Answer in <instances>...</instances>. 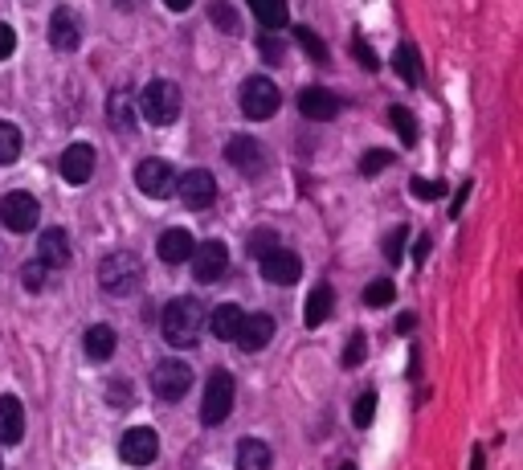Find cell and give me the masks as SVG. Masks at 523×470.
I'll list each match as a JSON object with an SVG mask.
<instances>
[{"mask_svg":"<svg viewBox=\"0 0 523 470\" xmlns=\"http://www.w3.org/2000/svg\"><path fill=\"white\" fill-rule=\"evenodd\" d=\"M392 66H397V74L405 78L409 86H417V83H421V58H417V50H413V45H400V50L392 54Z\"/></svg>","mask_w":523,"mask_h":470,"instance_id":"obj_27","label":"cell"},{"mask_svg":"<svg viewBox=\"0 0 523 470\" xmlns=\"http://www.w3.org/2000/svg\"><path fill=\"white\" fill-rule=\"evenodd\" d=\"M37 262L45 266V270H62L65 262H70V238H65V230H45L37 238Z\"/></svg>","mask_w":523,"mask_h":470,"instance_id":"obj_17","label":"cell"},{"mask_svg":"<svg viewBox=\"0 0 523 470\" xmlns=\"http://www.w3.org/2000/svg\"><path fill=\"white\" fill-rule=\"evenodd\" d=\"M270 462H274V454L266 442H258V437L237 442V470H270Z\"/></svg>","mask_w":523,"mask_h":470,"instance_id":"obj_22","label":"cell"},{"mask_svg":"<svg viewBox=\"0 0 523 470\" xmlns=\"http://www.w3.org/2000/svg\"><path fill=\"white\" fill-rule=\"evenodd\" d=\"M21 282L29 295H37V290H45V266L41 262H25L21 266Z\"/></svg>","mask_w":523,"mask_h":470,"instance_id":"obj_35","label":"cell"},{"mask_svg":"<svg viewBox=\"0 0 523 470\" xmlns=\"http://www.w3.org/2000/svg\"><path fill=\"white\" fill-rule=\"evenodd\" d=\"M78 17H74L70 9H57L54 17H49V45L54 50H62V54H70V50H78Z\"/></svg>","mask_w":523,"mask_h":470,"instance_id":"obj_18","label":"cell"},{"mask_svg":"<svg viewBox=\"0 0 523 470\" xmlns=\"http://www.w3.org/2000/svg\"><path fill=\"white\" fill-rule=\"evenodd\" d=\"M143 119L155 127H168L180 119V86L168 83V78H155V83L143 86Z\"/></svg>","mask_w":523,"mask_h":470,"instance_id":"obj_3","label":"cell"},{"mask_svg":"<svg viewBox=\"0 0 523 470\" xmlns=\"http://www.w3.org/2000/svg\"><path fill=\"white\" fill-rule=\"evenodd\" d=\"M13 50H16V34L8 25H0V62L13 58Z\"/></svg>","mask_w":523,"mask_h":470,"instance_id":"obj_40","label":"cell"},{"mask_svg":"<svg viewBox=\"0 0 523 470\" xmlns=\"http://www.w3.org/2000/svg\"><path fill=\"white\" fill-rule=\"evenodd\" d=\"M37 217H41V205L33 192H8V197L0 201V221L13 233H29L33 225H37Z\"/></svg>","mask_w":523,"mask_h":470,"instance_id":"obj_9","label":"cell"},{"mask_svg":"<svg viewBox=\"0 0 523 470\" xmlns=\"http://www.w3.org/2000/svg\"><path fill=\"white\" fill-rule=\"evenodd\" d=\"M16 156H21V132L13 123H0V168L16 164Z\"/></svg>","mask_w":523,"mask_h":470,"instance_id":"obj_28","label":"cell"},{"mask_svg":"<svg viewBox=\"0 0 523 470\" xmlns=\"http://www.w3.org/2000/svg\"><path fill=\"white\" fill-rule=\"evenodd\" d=\"M429 250H433V241L421 233V238L413 241V258H417V262H425V258H429Z\"/></svg>","mask_w":523,"mask_h":470,"instance_id":"obj_42","label":"cell"},{"mask_svg":"<svg viewBox=\"0 0 523 470\" xmlns=\"http://www.w3.org/2000/svg\"><path fill=\"white\" fill-rule=\"evenodd\" d=\"M155 454H160V437H155V429L135 426V429H127V434L119 437V458L127 462V466H147V462H155Z\"/></svg>","mask_w":523,"mask_h":470,"instance_id":"obj_11","label":"cell"},{"mask_svg":"<svg viewBox=\"0 0 523 470\" xmlns=\"http://www.w3.org/2000/svg\"><path fill=\"white\" fill-rule=\"evenodd\" d=\"M135 184H139L143 197L168 201L172 192H176V172H172L168 160H143V164L135 168Z\"/></svg>","mask_w":523,"mask_h":470,"instance_id":"obj_7","label":"cell"},{"mask_svg":"<svg viewBox=\"0 0 523 470\" xmlns=\"http://www.w3.org/2000/svg\"><path fill=\"white\" fill-rule=\"evenodd\" d=\"M258 54L270 62V66H278V62H282V54H286V45L278 42V37H270V34H258Z\"/></svg>","mask_w":523,"mask_h":470,"instance_id":"obj_37","label":"cell"},{"mask_svg":"<svg viewBox=\"0 0 523 470\" xmlns=\"http://www.w3.org/2000/svg\"><path fill=\"white\" fill-rule=\"evenodd\" d=\"M278 103H282V94H278V86L270 83V78H262V74L245 78V86H242V111L250 119H270L278 111Z\"/></svg>","mask_w":523,"mask_h":470,"instance_id":"obj_6","label":"cell"},{"mask_svg":"<svg viewBox=\"0 0 523 470\" xmlns=\"http://www.w3.org/2000/svg\"><path fill=\"white\" fill-rule=\"evenodd\" d=\"M201 323H204L201 303L188 299V295L172 299V303L163 307V315H160V331H163V339H168L172 348H192L196 336H201Z\"/></svg>","mask_w":523,"mask_h":470,"instance_id":"obj_1","label":"cell"},{"mask_svg":"<svg viewBox=\"0 0 523 470\" xmlns=\"http://www.w3.org/2000/svg\"><path fill=\"white\" fill-rule=\"evenodd\" d=\"M245 5L253 9V17L262 21L266 34H274V29L286 25V0H245Z\"/></svg>","mask_w":523,"mask_h":470,"instance_id":"obj_25","label":"cell"},{"mask_svg":"<svg viewBox=\"0 0 523 470\" xmlns=\"http://www.w3.org/2000/svg\"><path fill=\"white\" fill-rule=\"evenodd\" d=\"M90 172H94V148H90V143H70V148L62 152L65 184H86Z\"/></svg>","mask_w":523,"mask_h":470,"instance_id":"obj_15","label":"cell"},{"mask_svg":"<svg viewBox=\"0 0 523 470\" xmlns=\"http://www.w3.org/2000/svg\"><path fill=\"white\" fill-rule=\"evenodd\" d=\"M294 42H299L302 50H307V58H311V62H327V45L319 42V37L311 34V29H302V25H299V29H294Z\"/></svg>","mask_w":523,"mask_h":470,"instance_id":"obj_32","label":"cell"},{"mask_svg":"<svg viewBox=\"0 0 523 470\" xmlns=\"http://www.w3.org/2000/svg\"><path fill=\"white\" fill-rule=\"evenodd\" d=\"M176 192L188 209H209L217 201V181H212L209 168H192V172L176 176Z\"/></svg>","mask_w":523,"mask_h":470,"instance_id":"obj_10","label":"cell"},{"mask_svg":"<svg viewBox=\"0 0 523 470\" xmlns=\"http://www.w3.org/2000/svg\"><path fill=\"white\" fill-rule=\"evenodd\" d=\"M188 262H192V279L209 287V282H217L221 274L229 270V250L221 246V241H204V246L192 250V258H188Z\"/></svg>","mask_w":523,"mask_h":470,"instance_id":"obj_12","label":"cell"},{"mask_svg":"<svg viewBox=\"0 0 523 470\" xmlns=\"http://www.w3.org/2000/svg\"><path fill=\"white\" fill-rule=\"evenodd\" d=\"M335 307V290L331 287H315L307 295V307H302V319H307V328H323V319L331 315Z\"/></svg>","mask_w":523,"mask_h":470,"instance_id":"obj_23","label":"cell"},{"mask_svg":"<svg viewBox=\"0 0 523 470\" xmlns=\"http://www.w3.org/2000/svg\"><path fill=\"white\" fill-rule=\"evenodd\" d=\"M258 270H262V279L274 282V287H291V282H299V274H302V258L294 254V250L274 246L258 258Z\"/></svg>","mask_w":523,"mask_h":470,"instance_id":"obj_8","label":"cell"},{"mask_svg":"<svg viewBox=\"0 0 523 470\" xmlns=\"http://www.w3.org/2000/svg\"><path fill=\"white\" fill-rule=\"evenodd\" d=\"M209 17H212V25L221 29V34H237V13H233V5H225V0H212L209 5Z\"/></svg>","mask_w":523,"mask_h":470,"instance_id":"obj_29","label":"cell"},{"mask_svg":"<svg viewBox=\"0 0 523 470\" xmlns=\"http://www.w3.org/2000/svg\"><path fill=\"white\" fill-rule=\"evenodd\" d=\"M86 356L90 360H111V352H114V331L106 328V323H94V328H86Z\"/></svg>","mask_w":523,"mask_h":470,"instance_id":"obj_26","label":"cell"},{"mask_svg":"<svg viewBox=\"0 0 523 470\" xmlns=\"http://www.w3.org/2000/svg\"><path fill=\"white\" fill-rule=\"evenodd\" d=\"M25 437V409L16 397H0V442H21Z\"/></svg>","mask_w":523,"mask_h":470,"instance_id":"obj_20","label":"cell"},{"mask_svg":"<svg viewBox=\"0 0 523 470\" xmlns=\"http://www.w3.org/2000/svg\"><path fill=\"white\" fill-rule=\"evenodd\" d=\"M392 164V152H384V148H372L364 160H360V172L364 176H376V172H384V168Z\"/></svg>","mask_w":523,"mask_h":470,"instance_id":"obj_36","label":"cell"},{"mask_svg":"<svg viewBox=\"0 0 523 470\" xmlns=\"http://www.w3.org/2000/svg\"><path fill=\"white\" fill-rule=\"evenodd\" d=\"M356 62H364V66H368V70H376V66H380V62H376V54H372V50H368V45H364V42H360V37H356Z\"/></svg>","mask_w":523,"mask_h":470,"instance_id":"obj_41","label":"cell"},{"mask_svg":"<svg viewBox=\"0 0 523 470\" xmlns=\"http://www.w3.org/2000/svg\"><path fill=\"white\" fill-rule=\"evenodd\" d=\"M188 388H192V368L184 360H160L152 368V393L160 401H180L188 397Z\"/></svg>","mask_w":523,"mask_h":470,"instance_id":"obj_5","label":"cell"},{"mask_svg":"<svg viewBox=\"0 0 523 470\" xmlns=\"http://www.w3.org/2000/svg\"><path fill=\"white\" fill-rule=\"evenodd\" d=\"M233 397H237V385H233V372L225 368H212V377L204 380V401H201V421L204 426H221L233 409Z\"/></svg>","mask_w":523,"mask_h":470,"instance_id":"obj_4","label":"cell"},{"mask_svg":"<svg viewBox=\"0 0 523 470\" xmlns=\"http://www.w3.org/2000/svg\"><path fill=\"white\" fill-rule=\"evenodd\" d=\"M392 295H397V287H392L389 279H376V282H368L364 303H368V307H389V303H392Z\"/></svg>","mask_w":523,"mask_h":470,"instance_id":"obj_31","label":"cell"},{"mask_svg":"<svg viewBox=\"0 0 523 470\" xmlns=\"http://www.w3.org/2000/svg\"><path fill=\"white\" fill-rule=\"evenodd\" d=\"M192 250H196V241H192V233H188V230H163L160 241H155V254H160L163 262H172V266L188 262Z\"/></svg>","mask_w":523,"mask_h":470,"instance_id":"obj_19","label":"cell"},{"mask_svg":"<svg viewBox=\"0 0 523 470\" xmlns=\"http://www.w3.org/2000/svg\"><path fill=\"white\" fill-rule=\"evenodd\" d=\"M368 356V339H364V331H351L348 336V348H343V368H356L360 360Z\"/></svg>","mask_w":523,"mask_h":470,"instance_id":"obj_33","label":"cell"},{"mask_svg":"<svg viewBox=\"0 0 523 470\" xmlns=\"http://www.w3.org/2000/svg\"><path fill=\"white\" fill-rule=\"evenodd\" d=\"M270 339H274V315H266V311L242 315V328H237V344H242V352H262Z\"/></svg>","mask_w":523,"mask_h":470,"instance_id":"obj_14","label":"cell"},{"mask_svg":"<svg viewBox=\"0 0 523 470\" xmlns=\"http://www.w3.org/2000/svg\"><path fill=\"white\" fill-rule=\"evenodd\" d=\"M139 282H143V266H139V258L127 254V250L106 254L103 262H98V287L111 299H127L131 290H139Z\"/></svg>","mask_w":523,"mask_h":470,"instance_id":"obj_2","label":"cell"},{"mask_svg":"<svg viewBox=\"0 0 523 470\" xmlns=\"http://www.w3.org/2000/svg\"><path fill=\"white\" fill-rule=\"evenodd\" d=\"M397 328H400V331H413V328H417V319H413V315H400Z\"/></svg>","mask_w":523,"mask_h":470,"instance_id":"obj_46","label":"cell"},{"mask_svg":"<svg viewBox=\"0 0 523 470\" xmlns=\"http://www.w3.org/2000/svg\"><path fill=\"white\" fill-rule=\"evenodd\" d=\"M340 470H356V466H351V462H343V466H340Z\"/></svg>","mask_w":523,"mask_h":470,"instance_id":"obj_47","label":"cell"},{"mask_svg":"<svg viewBox=\"0 0 523 470\" xmlns=\"http://www.w3.org/2000/svg\"><path fill=\"white\" fill-rule=\"evenodd\" d=\"M225 160L245 176H258L262 168H266V152H262V143L250 140V135H233V140L225 143Z\"/></svg>","mask_w":523,"mask_h":470,"instance_id":"obj_13","label":"cell"},{"mask_svg":"<svg viewBox=\"0 0 523 470\" xmlns=\"http://www.w3.org/2000/svg\"><path fill=\"white\" fill-rule=\"evenodd\" d=\"M405 238H409L405 225H397V230L384 238V258H389V262H397V258H400V250H405Z\"/></svg>","mask_w":523,"mask_h":470,"instance_id":"obj_39","label":"cell"},{"mask_svg":"<svg viewBox=\"0 0 523 470\" xmlns=\"http://www.w3.org/2000/svg\"><path fill=\"white\" fill-rule=\"evenodd\" d=\"M106 115H111L114 132H131V127H135V103H131L127 86H114L111 91V99H106Z\"/></svg>","mask_w":523,"mask_h":470,"instance_id":"obj_21","label":"cell"},{"mask_svg":"<svg viewBox=\"0 0 523 470\" xmlns=\"http://www.w3.org/2000/svg\"><path fill=\"white\" fill-rule=\"evenodd\" d=\"M111 401H131V393H127V385H123V380H114V385H111Z\"/></svg>","mask_w":523,"mask_h":470,"instance_id":"obj_43","label":"cell"},{"mask_svg":"<svg viewBox=\"0 0 523 470\" xmlns=\"http://www.w3.org/2000/svg\"><path fill=\"white\" fill-rule=\"evenodd\" d=\"M441 192H446V184H441V181H425V176H417V181H413V197L417 201H438Z\"/></svg>","mask_w":523,"mask_h":470,"instance_id":"obj_38","label":"cell"},{"mask_svg":"<svg viewBox=\"0 0 523 470\" xmlns=\"http://www.w3.org/2000/svg\"><path fill=\"white\" fill-rule=\"evenodd\" d=\"M172 13H184V9H192V0H163Z\"/></svg>","mask_w":523,"mask_h":470,"instance_id":"obj_45","label":"cell"},{"mask_svg":"<svg viewBox=\"0 0 523 470\" xmlns=\"http://www.w3.org/2000/svg\"><path fill=\"white\" fill-rule=\"evenodd\" d=\"M372 417H376V393L356 397V405H351V421L364 429V426H372Z\"/></svg>","mask_w":523,"mask_h":470,"instance_id":"obj_34","label":"cell"},{"mask_svg":"<svg viewBox=\"0 0 523 470\" xmlns=\"http://www.w3.org/2000/svg\"><path fill=\"white\" fill-rule=\"evenodd\" d=\"M242 307L237 303H221L217 311L209 315V328H212V336L217 339H237V328H242Z\"/></svg>","mask_w":523,"mask_h":470,"instance_id":"obj_24","label":"cell"},{"mask_svg":"<svg viewBox=\"0 0 523 470\" xmlns=\"http://www.w3.org/2000/svg\"><path fill=\"white\" fill-rule=\"evenodd\" d=\"M470 470H487V450H482V446H479V450H474V458H470Z\"/></svg>","mask_w":523,"mask_h":470,"instance_id":"obj_44","label":"cell"},{"mask_svg":"<svg viewBox=\"0 0 523 470\" xmlns=\"http://www.w3.org/2000/svg\"><path fill=\"white\" fill-rule=\"evenodd\" d=\"M299 111H302V119L327 123V119L340 115V99H335V94H327L323 86H307V91L299 94Z\"/></svg>","mask_w":523,"mask_h":470,"instance_id":"obj_16","label":"cell"},{"mask_svg":"<svg viewBox=\"0 0 523 470\" xmlns=\"http://www.w3.org/2000/svg\"><path fill=\"white\" fill-rule=\"evenodd\" d=\"M389 123L397 127V135H400L405 143H417V119H413V111L392 107V111H389Z\"/></svg>","mask_w":523,"mask_h":470,"instance_id":"obj_30","label":"cell"}]
</instances>
